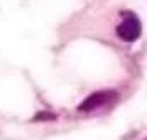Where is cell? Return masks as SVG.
Wrapping results in <instances>:
<instances>
[{
    "mask_svg": "<svg viewBox=\"0 0 147 140\" xmlns=\"http://www.w3.org/2000/svg\"><path fill=\"white\" fill-rule=\"evenodd\" d=\"M117 34L122 41H127V42L137 41L139 36H140V22H139V19L135 15L129 14L117 27Z\"/></svg>",
    "mask_w": 147,
    "mask_h": 140,
    "instance_id": "2",
    "label": "cell"
},
{
    "mask_svg": "<svg viewBox=\"0 0 147 140\" xmlns=\"http://www.w3.org/2000/svg\"><path fill=\"white\" fill-rule=\"evenodd\" d=\"M42 118H47V120H54L56 116H54L53 113H39V115L36 116V120H42Z\"/></svg>",
    "mask_w": 147,
    "mask_h": 140,
    "instance_id": "3",
    "label": "cell"
},
{
    "mask_svg": "<svg viewBox=\"0 0 147 140\" xmlns=\"http://www.w3.org/2000/svg\"><path fill=\"white\" fill-rule=\"evenodd\" d=\"M115 98H117V93L112 91V90L96 91V93H91L88 98L83 100V103L78 106V110H80V112H93V110H96V108H102L105 105L112 103Z\"/></svg>",
    "mask_w": 147,
    "mask_h": 140,
    "instance_id": "1",
    "label": "cell"
}]
</instances>
